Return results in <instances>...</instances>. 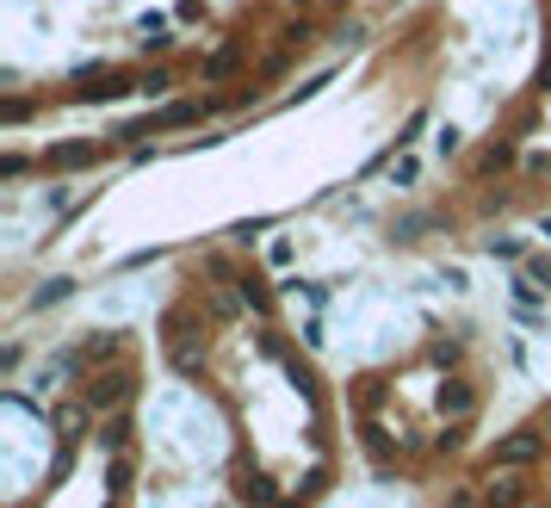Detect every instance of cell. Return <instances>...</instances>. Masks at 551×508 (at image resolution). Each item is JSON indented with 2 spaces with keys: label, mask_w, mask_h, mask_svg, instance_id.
Returning a JSON list of instances; mask_svg holds the SVG:
<instances>
[{
  "label": "cell",
  "mask_w": 551,
  "mask_h": 508,
  "mask_svg": "<svg viewBox=\"0 0 551 508\" xmlns=\"http://www.w3.org/2000/svg\"><path fill=\"white\" fill-rule=\"evenodd\" d=\"M539 453H546V428H520V434H508V441L489 446V472H496V465H515V472H526Z\"/></svg>",
  "instance_id": "6da1fadb"
},
{
  "label": "cell",
  "mask_w": 551,
  "mask_h": 508,
  "mask_svg": "<svg viewBox=\"0 0 551 508\" xmlns=\"http://www.w3.org/2000/svg\"><path fill=\"white\" fill-rule=\"evenodd\" d=\"M520 496H526V477H520L515 465H496V477L483 483V503L489 508H520Z\"/></svg>",
  "instance_id": "7a4b0ae2"
},
{
  "label": "cell",
  "mask_w": 551,
  "mask_h": 508,
  "mask_svg": "<svg viewBox=\"0 0 551 508\" xmlns=\"http://www.w3.org/2000/svg\"><path fill=\"white\" fill-rule=\"evenodd\" d=\"M471 409H477V391H471L465 378H447V384H440V415H447V422H465Z\"/></svg>",
  "instance_id": "3957f363"
},
{
  "label": "cell",
  "mask_w": 551,
  "mask_h": 508,
  "mask_svg": "<svg viewBox=\"0 0 551 508\" xmlns=\"http://www.w3.org/2000/svg\"><path fill=\"white\" fill-rule=\"evenodd\" d=\"M87 162H100V143H56V149H44V168H87Z\"/></svg>",
  "instance_id": "277c9868"
},
{
  "label": "cell",
  "mask_w": 551,
  "mask_h": 508,
  "mask_svg": "<svg viewBox=\"0 0 551 508\" xmlns=\"http://www.w3.org/2000/svg\"><path fill=\"white\" fill-rule=\"evenodd\" d=\"M56 428H63V441H81V428H87V403H63V409H56Z\"/></svg>",
  "instance_id": "5b68a950"
},
{
  "label": "cell",
  "mask_w": 551,
  "mask_h": 508,
  "mask_svg": "<svg viewBox=\"0 0 551 508\" xmlns=\"http://www.w3.org/2000/svg\"><path fill=\"white\" fill-rule=\"evenodd\" d=\"M447 508H477V496H471V490H458V496H452Z\"/></svg>",
  "instance_id": "8992f818"
},
{
  "label": "cell",
  "mask_w": 551,
  "mask_h": 508,
  "mask_svg": "<svg viewBox=\"0 0 551 508\" xmlns=\"http://www.w3.org/2000/svg\"><path fill=\"white\" fill-rule=\"evenodd\" d=\"M539 428H546V441H551V409H546V415H539Z\"/></svg>",
  "instance_id": "52a82bcc"
}]
</instances>
